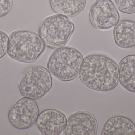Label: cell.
I'll return each instance as SVG.
<instances>
[{
	"mask_svg": "<svg viewBox=\"0 0 135 135\" xmlns=\"http://www.w3.org/2000/svg\"><path fill=\"white\" fill-rule=\"evenodd\" d=\"M46 46L39 34L30 30H17L9 36L7 53L15 60L31 63L39 58Z\"/></svg>",
	"mask_w": 135,
	"mask_h": 135,
	"instance_id": "7a4b0ae2",
	"label": "cell"
},
{
	"mask_svg": "<svg viewBox=\"0 0 135 135\" xmlns=\"http://www.w3.org/2000/svg\"><path fill=\"white\" fill-rule=\"evenodd\" d=\"M79 78L83 84L90 89L108 92L119 84V66L106 55H89L83 59Z\"/></svg>",
	"mask_w": 135,
	"mask_h": 135,
	"instance_id": "6da1fadb",
	"label": "cell"
},
{
	"mask_svg": "<svg viewBox=\"0 0 135 135\" xmlns=\"http://www.w3.org/2000/svg\"><path fill=\"white\" fill-rule=\"evenodd\" d=\"M53 79L46 67L40 65L29 67L24 72L19 82V90L24 97L39 100L51 89Z\"/></svg>",
	"mask_w": 135,
	"mask_h": 135,
	"instance_id": "5b68a950",
	"label": "cell"
},
{
	"mask_svg": "<svg viewBox=\"0 0 135 135\" xmlns=\"http://www.w3.org/2000/svg\"><path fill=\"white\" fill-rule=\"evenodd\" d=\"M113 37L119 47L128 49L135 47V21L129 20L119 21L113 29Z\"/></svg>",
	"mask_w": 135,
	"mask_h": 135,
	"instance_id": "30bf717a",
	"label": "cell"
},
{
	"mask_svg": "<svg viewBox=\"0 0 135 135\" xmlns=\"http://www.w3.org/2000/svg\"><path fill=\"white\" fill-rule=\"evenodd\" d=\"M98 123L94 116L85 111L77 112L67 119L64 135H96Z\"/></svg>",
	"mask_w": 135,
	"mask_h": 135,
	"instance_id": "ba28073f",
	"label": "cell"
},
{
	"mask_svg": "<svg viewBox=\"0 0 135 135\" xmlns=\"http://www.w3.org/2000/svg\"><path fill=\"white\" fill-rule=\"evenodd\" d=\"M52 10L57 14L73 17L85 9L86 0H49Z\"/></svg>",
	"mask_w": 135,
	"mask_h": 135,
	"instance_id": "4fadbf2b",
	"label": "cell"
},
{
	"mask_svg": "<svg viewBox=\"0 0 135 135\" xmlns=\"http://www.w3.org/2000/svg\"><path fill=\"white\" fill-rule=\"evenodd\" d=\"M83 59L81 53L77 49L71 47H62L55 49L50 56L47 69L59 80L70 81L79 75Z\"/></svg>",
	"mask_w": 135,
	"mask_h": 135,
	"instance_id": "3957f363",
	"label": "cell"
},
{
	"mask_svg": "<svg viewBox=\"0 0 135 135\" xmlns=\"http://www.w3.org/2000/svg\"><path fill=\"white\" fill-rule=\"evenodd\" d=\"M119 81L128 91L135 93V55L123 58L119 65Z\"/></svg>",
	"mask_w": 135,
	"mask_h": 135,
	"instance_id": "7c38bea8",
	"label": "cell"
},
{
	"mask_svg": "<svg viewBox=\"0 0 135 135\" xmlns=\"http://www.w3.org/2000/svg\"><path fill=\"white\" fill-rule=\"evenodd\" d=\"M67 118L64 113L57 109H47L39 115L36 124L42 134H60L65 127Z\"/></svg>",
	"mask_w": 135,
	"mask_h": 135,
	"instance_id": "9c48e42d",
	"label": "cell"
},
{
	"mask_svg": "<svg viewBox=\"0 0 135 135\" xmlns=\"http://www.w3.org/2000/svg\"><path fill=\"white\" fill-rule=\"evenodd\" d=\"M116 7L121 12L128 14L135 13V0H113Z\"/></svg>",
	"mask_w": 135,
	"mask_h": 135,
	"instance_id": "5bb4252c",
	"label": "cell"
},
{
	"mask_svg": "<svg viewBox=\"0 0 135 135\" xmlns=\"http://www.w3.org/2000/svg\"><path fill=\"white\" fill-rule=\"evenodd\" d=\"M74 29V25L68 17L57 14L48 17L42 21L39 35L47 47L57 49L65 46Z\"/></svg>",
	"mask_w": 135,
	"mask_h": 135,
	"instance_id": "277c9868",
	"label": "cell"
},
{
	"mask_svg": "<svg viewBox=\"0 0 135 135\" xmlns=\"http://www.w3.org/2000/svg\"><path fill=\"white\" fill-rule=\"evenodd\" d=\"M9 38L7 34L0 30V59L8 52Z\"/></svg>",
	"mask_w": 135,
	"mask_h": 135,
	"instance_id": "9a60e30c",
	"label": "cell"
},
{
	"mask_svg": "<svg viewBox=\"0 0 135 135\" xmlns=\"http://www.w3.org/2000/svg\"><path fill=\"white\" fill-rule=\"evenodd\" d=\"M101 135H135V124L131 120L126 117H113L104 124Z\"/></svg>",
	"mask_w": 135,
	"mask_h": 135,
	"instance_id": "8fae6325",
	"label": "cell"
},
{
	"mask_svg": "<svg viewBox=\"0 0 135 135\" xmlns=\"http://www.w3.org/2000/svg\"><path fill=\"white\" fill-rule=\"evenodd\" d=\"M89 18L94 27L106 30L115 26L120 16L112 0H96L89 10Z\"/></svg>",
	"mask_w": 135,
	"mask_h": 135,
	"instance_id": "52a82bcc",
	"label": "cell"
},
{
	"mask_svg": "<svg viewBox=\"0 0 135 135\" xmlns=\"http://www.w3.org/2000/svg\"><path fill=\"white\" fill-rule=\"evenodd\" d=\"M40 110L35 100L27 97L21 98L10 109L9 120L13 127L20 130L31 127L36 123Z\"/></svg>",
	"mask_w": 135,
	"mask_h": 135,
	"instance_id": "8992f818",
	"label": "cell"
},
{
	"mask_svg": "<svg viewBox=\"0 0 135 135\" xmlns=\"http://www.w3.org/2000/svg\"><path fill=\"white\" fill-rule=\"evenodd\" d=\"M13 0H0V17L4 16L11 11Z\"/></svg>",
	"mask_w": 135,
	"mask_h": 135,
	"instance_id": "2e32d148",
	"label": "cell"
}]
</instances>
